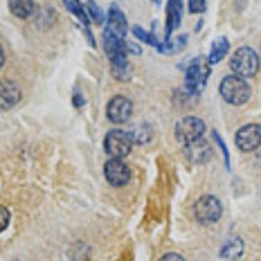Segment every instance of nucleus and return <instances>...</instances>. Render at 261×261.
Wrapping results in <instances>:
<instances>
[{"instance_id":"obj_1","label":"nucleus","mask_w":261,"mask_h":261,"mask_svg":"<svg viewBox=\"0 0 261 261\" xmlns=\"http://www.w3.org/2000/svg\"><path fill=\"white\" fill-rule=\"evenodd\" d=\"M210 70H212V63L207 59H194L192 63L187 65L185 70V90L189 95H200L205 90V84H207V77H210Z\"/></svg>"},{"instance_id":"obj_2","label":"nucleus","mask_w":261,"mask_h":261,"mask_svg":"<svg viewBox=\"0 0 261 261\" xmlns=\"http://www.w3.org/2000/svg\"><path fill=\"white\" fill-rule=\"evenodd\" d=\"M219 92H221V97L227 101V104L243 106L250 99V92H252V90H250V86H248L246 79L237 77V74H230V77H225L221 81Z\"/></svg>"},{"instance_id":"obj_3","label":"nucleus","mask_w":261,"mask_h":261,"mask_svg":"<svg viewBox=\"0 0 261 261\" xmlns=\"http://www.w3.org/2000/svg\"><path fill=\"white\" fill-rule=\"evenodd\" d=\"M259 65H261V59L257 57V52L252 47H239V50L232 54L230 59V68L237 77L246 79V77H254L259 72Z\"/></svg>"},{"instance_id":"obj_4","label":"nucleus","mask_w":261,"mask_h":261,"mask_svg":"<svg viewBox=\"0 0 261 261\" xmlns=\"http://www.w3.org/2000/svg\"><path fill=\"white\" fill-rule=\"evenodd\" d=\"M221 214H223L221 200L212 194L200 196L194 203V216H196V221L203 223V225H214V223L221 219Z\"/></svg>"},{"instance_id":"obj_5","label":"nucleus","mask_w":261,"mask_h":261,"mask_svg":"<svg viewBox=\"0 0 261 261\" xmlns=\"http://www.w3.org/2000/svg\"><path fill=\"white\" fill-rule=\"evenodd\" d=\"M130 146H133V140H130L128 130H122V128L111 130V133L106 135V140H104L106 153L111 158H119V160L130 153Z\"/></svg>"},{"instance_id":"obj_6","label":"nucleus","mask_w":261,"mask_h":261,"mask_svg":"<svg viewBox=\"0 0 261 261\" xmlns=\"http://www.w3.org/2000/svg\"><path fill=\"white\" fill-rule=\"evenodd\" d=\"M203 133H205V122L200 117L187 115V117L178 119V124H176V138H178V142H182V144L200 140Z\"/></svg>"},{"instance_id":"obj_7","label":"nucleus","mask_w":261,"mask_h":261,"mask_svg":"<svg viewBox=\"0 0 261 261\" xmlns=\"http://www.w3.org/2000/svg\"><path fill=\"white\" fill-rule=\"evenodd\" d=\"M104 50L108 54V59H111V65H126L128 61V47L124 39H119L115 36L113 32L104 30Z\"/></svg>"},{"instance_id":"obj_8","label":"nucleus","mask_w":261,"mask_h":261,"mask_svg":"<svg viewBox=\"0 0 261 261\" xmlns=\"http://www.w3.org/2000/svg\"><path fill=\"white\" fill-rule=\"evenodd\" d=\"M237 146L241 151H246V153H250V151H257L261 146V126L259 124H246V126L239 128L237 138H234Z\"/></svg>"},{"instance_id":"obj_9","label":"nucleus","mask_w":261,"mask_h":261,"mask_svg":"<svg viewBox=\"0 0 261 261\" xmlns=\"http://www.w3.org/2000/svg\"><path fill=\"white\" fill-rule=\"evenodd\" d=\"M130 113H133V104H130L128 97H122V95L113 97V99L108 101V106H106V115H108V119H111L113 124L128 122Z\"/></svg>"},{"instance_id":"obj_10","label":"nucleus","mask_w":261,"mask_h":261,"mask_svg":"<svg viewBox=\"0 0 261 261\" xmlns=\"http://www.w3.org/2000/svg\"><path fill=\"white\" fill-rule=\"evenodd\" d=\"M104 176H106V180L111 185L122 187V185H126L130 180V169L124 165V160H119V158H111V160L106 162V167H104Z\"/></svg>"},{"instance_id":"obj_11","label":"nucleus","mask_w":261,"mask_h":261,"mask_svg":"<svg viewBox=\"0 0 261 261\" xmlns=\"http://www.w3.org/2000/svg\"><path fill=\"white\" fill-rule=\"evenodd\" d=\"M20 88L14 81H0V111H9L20 101Z\"/></svg>"},{"instance_id":"obj_12","label":"nucleus","mask_w":261,"mask_h":261,"mask_svg":"<svg viewBox=\"0 0 261 261\" xmlns=\"http://www.w3.org/2000/svg\"><path fill=\"white\" fill-rule=\"evenodd\" d=\"M108 32H113L115 36L119 39H124L128 32V23H126V16L122 14V9L117 7V5H113L111 9H108V25H106Z\"/></svg>"},{"instance_id":"obj_13","label":"nucleus","mask_w":261,"mask_h":261,"mask_svg":"<svg viewBox=\"0 0 261 261\" xmlns=\"http://www.w3.org/2000/svg\"><path fill=\"white\" fill-rule=\"evenodd\" d=\"M180 16H182V3L180 0H169V3H167V30H165L167 39H169L171 32L180 25Z\"/></svg>"},{"instance_id":"obj_14","label":"nucleus","mask_w":261,"mask_h":261,"mask_svg":"<svg viewBox=\"0 0 261 261\" xmlns=\"http://www.w3.org/2000/svg\"><path fill=\"white\" fill-rule=\"evenodd\" d=\"M243 254V241L239 237H230L225 243L221 246V257L227 261H234Z\"/></svg>"},{"instance_id":"obj_15","label":"nucleus","mask_w":261,"mask_h":261,"mask_svg":"<svg viewBox=\"0 0 261 261\" xmlns=\"http://www.w3.org/2000/svg\"><path fill=\"white\" fill-rule=\"evenodd\" d=\"M187 155H189V160H192L194 165H198V162H203V160H210L212 153H210L207 144H205L203 140H194V142H189Z\"/></svg>"},{"instance_id":"obj_16","label":"nucleus","mask_w":261,"mask_h":261,"mask_svg":"<svg viewBox=\"0 0 261 261\" xmlns=\"http://www.w3.org/2000/svg\"><path fill=\"white\" fill-rule=\"evenodd\" d=\"M130 140H133V144H149L151 140H153V128L149 126V124H135L133 128L128 130Z\"/></svg>"},{"instance_id":"obj_17","label":"nucleus","mask_w":261,"mask_h":261,"mask_svg":"<svg viewBox=\"0 0 261 261\" xmlns=\"http://www.w3.org/2000/svg\"><path fill=\"white\" fill-rule=\"evenodd\" d=\"M9 9L16 18H27L34 12V0H9Z\"/></svg>"},{"instance_id":"obj_18","label":"nucleus","mask_w":261,"mask_h":261,"mask_svg":"<svg viewBox=\"0 0 261 261\" xmlns=\"http://www.w3.org/2000/svg\"><path fill=\"white\" fill-rule=\"evenodd\" d=\"M63 5H65V9H68L70 14H74L79 18V23L84 25V27H88L90 25V20H88V14H86V7L79 3V0H63Z\"/></svg>"},{"instance_id":"obj_19","label":"nucleus","mask_w":261,"mask_h":261,"mask_svg":"<svg viewBox=\"0 0 261 261\" xmlns=\"http://www.w3.org/2000/svg\"><path fill=\"white\" fill-rule=\"evenodd\" d=\"M227 50H230V41H227V39H219V41H214V45H212V52H210V59H207V61H210L212 65L219 63L221 59H225Z\"/></svg>"},{"instance_id":"obj_20","label":"nucleus","mask_w":261,"mask_h":261,"mask_svg":"<svg viewBox=\"0 0 261 261\" xmlns=\"http://www.w3.org/2000/svg\"><path fill=\"white\" fill-rule=\"evenodd\" d=\"M84 7H86V14H88V20H92L95 25H104V14H101V9L97 7L95 0H88Z\"/></svg>"},{"instance_id":"obj_21","label":"nucleus","mask_w":261,"mask_h":261,"mask_svg":"<svg viewBox=\"0 0 261 261\" xmlns=\"http://www.w3.org/2000/svg\"><path fill=\"white\" fill-rule=\"evenodd\" d=\"M176 43H167V45H158V50L160 52H167V54H171V52H178V50H182L185 45H187V36H178V39H173Z\"/></svg>"},{"instance_id":"obj_22","label":"nucleus","mask_w":261,"mask_h":261,"mask_svg":"<svg viewBox=\"0 0 261 261\" xmlns=\"http://www.w3.org/2000/svg\"><path fill=\"white\" fill-rule=\"evenodd\" d=\"M113 70V77H115L117 81H128L130 79V65H111Z\"/></svg>"},{"instance_id":"obj_23","label":"nucleus","mask_w":261,"mask_h":261,"mask_svg":"<svg viewBox=\"0 0 261 261\" xmlns=\"http://www.w3.org/2000/svg\"><path fill=\"white\" fill-rule=\"evenodd\" d=\"M133 34L138 36L140 41H144V43H149V45H155V47H158V41L153 39V34H146L142 27H133Z\"/></svg>"},{"instance_id":"obj_24","label":"nucleus","mask_w":261,"mask_h":261,"mask_svg":"<svg viewBox=\"0 0 261 261\" xmlns=\"http://www.w3.org/2000/svg\"><path fill=\"white\" fill-rule=\"evenodd\" d=\"M205 9V0H189V12L192 14H200Z\"/></svg>"},{"instance_id":"obj_25","label":"nucleus","mask_w":261,"mask_h":261,"mask_svg":"<svg viewBox=\"0 0 261 261\" xmlns=\"http://www.w3.org/2000/svg\"><path fill=\"white\" fill-rule=\"evenodd\" d=\"M9 225V210L7 207H0V232Z\"/></svg>"},{"instance_id":"obj_26","label":"nucleus","mask_w":261,"mask_h":261,"mask_svg":"<svg viewBox=\"0 0 261 261\" xmlns=\"http://www.w3.org/2000/svg\"><path fill=\"white\" fill-rule=\"evenodd\" d=\"M160 261H185V257H180L178 252H167L165 257H162Z\"/></svg>"},{"instance_id":"obj_27","label":"nucleus","mask_w":261,"mask_h":261,"mask_svg":"<svg viewBox=\"0 0 261 261\" xmlns=\"http://www.w3.org/2000/svg\"><path fill=\"white\" fill-rule=\"evenodd\" d=\"M72 104H74V106H84V97H81V92H74Z\"/></svg>"},{"instance_id":"obj_28","label":"nucleus","mask_w":261,"mask_h":261,"mask_svg":"<svg viewBox=\"0 0 261 261\" xmlns=\"http://www.w3.org/2000/svg\"><path fill=\"white\" fill-rule=\"evenodd\" d=\"M5 65V52H3V47H0V68Z\"/></svg>"},{"instance_id":"obj_29","label":"nucleus","mask_w":261,"mask_h":261,"mask_svg":"<svg viewBox=\"0 0 261 261\" xmlns=\"http://www.w3.org/2000/svg\"><path fill=\"white\" fill-rule=\"evenodd\" d=\"M259 59H261V52H259Z\"/></svg>"}]
</instances>
